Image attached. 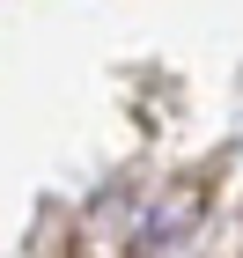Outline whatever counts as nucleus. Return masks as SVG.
<instances>
[{"instance_id": "1", "label": "nucleus", "mask_w": 243, "mask_h": 258, "mask_svg": "<svg viewBox=\"0 0 243 258\" xmlns=\"http://www.w3.org/2000/svg\"><path fill=\"white\" fill-rule=\"evenodd\" d=\"M206 214V177H177L170 192H162V207L140 221V236H133V258H155V251H170V243L192 229V221Z\"/></svg>"}]
</instances>
